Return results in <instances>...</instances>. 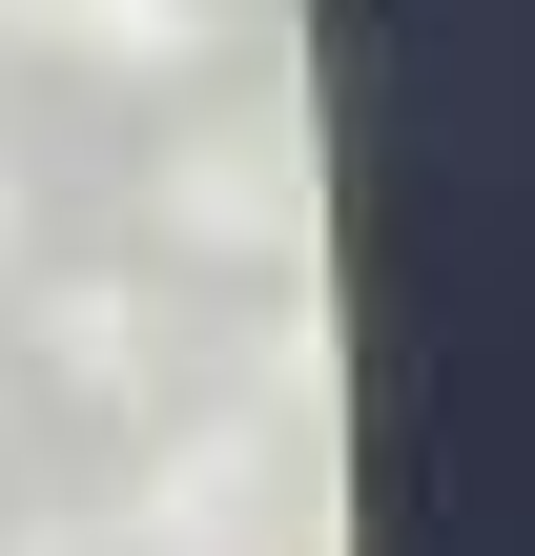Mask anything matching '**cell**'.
<instances>
[{
	"label": "cell",
	"instance_id": "obj_1",
	"mask_svg": "<svg viewBox=\"0 0 535 556\" xmlns=\"http://www.w3.org/2000/svg\"><path fill=\"white\" fill-rule=\"evenodd\" d=\"M0 41L62 62V83H186L206 62V0H0Z\"/></svg>",
	"mask_w": 535,
	"mask_h": 556
},
{
	"label": "cell",
	"instance_id": "obj_2",
	"mask_svg": "<svg viewBox=\"0 0 535 556\" xmlns=\"http://www.w3.org/2000/svg\"><path fill=\"white\" fill-rule=\"evenodd\" d=\"M21 248H41V165L0 144V289H21Z\"/></svg>",
	"mask_w": 535,
	"mask_h": 556
},
{
	"label": "cell",
	"instance_id": "obj_3",
	"mask_svg": "<svg viewBox=\"0 0 535 556\" xmlns=\"http://www.w3.org/2000/svg\"><path fill=\"white\" fill-rule=\"evenodd\" d=\"M0 556H82V536H62V516H21V536H0Z\"/></svg>",
	"mask_w": 535,
	"mask_h": 556
}]
</instances>
